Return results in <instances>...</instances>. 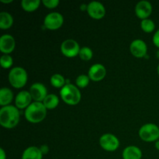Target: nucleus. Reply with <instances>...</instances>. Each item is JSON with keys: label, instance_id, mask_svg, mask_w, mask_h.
<instances>
[{"label": "nucleus", "instance_id": "nucleus-24", "mask_svg": "<svg viewBox=\"0 0 159 159\" xmlns=\"http://www.w3.org/2000/svg\"><path fill=\"white\" fill-rule=\"evenodd\" d=\"M79 56L82 60L87 61L91 60L93 56V52L91 48L89 47H83L80 49Z\"/></svg>", "mask_w": 159, "mask_h": 159}, {"label": "nucleus", "instance_id": "nucleus-29", "mask_svg": "<svg viewBox=\"0 0 159 159\" xmlns=\"http://www.w3.org/2000/svg\"><path fill=\"white\" fill-rule=\"evenodd\" d=\"M40 149L43 155H46V154H48V152H49V148H48V147L47 145H42L41 147L40 148Z\"/></svg>", "mask_w": 159, "mask_h": 159}, {"label": "nucleus", "instance_id": "nucleus-20", "mask_svg": "<svg viewBox=\"0 0 159 159\" xmlns=\"http://www.w3.org/2000/svg\"><path fill=\"white\" fill-rule=\"evenodd\" d=\"M43 103L47 110H53L59 104V99L55 94H48L43 101Z\"/></svg>", "mask_w": 159, "mask_h": 159}, {"label": "nucleus", "instance_id": "nucleus-23", "mask_svg": "<svg viewBox=\"0 0 159 159\" xmlns=\"http://www.w3.org/2000/svg\"><path fill=\"white\" fill-rule=\"evenodd\" d=\"M141 27L144 32L149 34L155 30V24L153 20H150V19H145V20H141Z\"/></svg>", "mask_w": 159, "mask_h": 159}, {"label": "nucleus", "instance_id": "nucleus-21", "mask_svg": "<svg viewBox=\"0 0 159 159\" xmlns=\"http://www.w3.org/2000/svg\"><path fill=\"white\" fill-rule=\"evenodd\" d=\"M41 2L40 0H23L21 6L23 10L26 12H34L40 6Z\"/></svg>", "mask_w": 159, "mask_h": 159}, {"label": "nucleus", "instance_id": "nucleus-30", "mask_svg": "<svg viewBox=\"0 0 159 159\" xmlns=\"http://www.w3.org/2000/svg\"><path fill=\"white\" fill-rule=\"evenodd\" d=\"M0 159H6V154L3 148H0Z\"/></svg>", "mask_w": 159, "mask_h": 159}, {"label": "nucleus", "instance_id": "nucleus-22", "mask_svg": "<svg viewBox=\"0 0 159 159\" xmlns=\"http://www.w3.org/2000/svg\"><path fill=\"white\" fill-rule=\"evenodd\" d=\"M51 83L54 88L57 89H62L65 86V79L63 75L61 74H54L51 77Z\"/></svg>", "mask_w": 159, "mask_h": 159}, {"label": "nucleus", "instance_id": "nucleus-9", "mask_svg": "<svg viewBox=\"0 0 159 159\" xmlns=\"http://www.w3.org/2000/svg\"><path fill=\"white\" fill-rule=\"evenodd\" d=\"M87 12L91 18L94 20H101L106 15L105 6L99 2H91L88 4Z\"/></svg>", "mask_w": 159, "mask_h": 159}, {"label": "nucleus", "instance_id": "nucleus-8", "mask_svg": "<svg viewBox=\"0 0 159 159\" xmlns=\"http://www.w3.org/2000/svg\"><path fill=\"white\" fill-rule=\"evenodd\" d=\"M64 23V17L61 13L53 12L45 16L43 25L45 27L51 30H55L61 27Z\"/></svg>", "mask_w": 159, "mask_h": 159}, {"label": "nucleus", "instance_id": "nucleus-7", "mask_svg": "<svg viewBox=\"0 0 159 159\" xmlns=\"http://www.w3.org/2000/svg\"><path fill=\"white\" fill-rule=\"evenodd\" d=\"M99 144L107 152H115L120 147V141L114 134H105L99 138Z\"/></svg>", "mask_w": 159, "mask_h": 159}, {"label": "nucleus", "instance_id": "nucleus-6", "mask_svg": "<svg viewBox=\"0 0 159 159\" xmlns=\"http://www.w3.org/2000/svg\"><path fill=\"white\" fill-rule=\"evenodd\" d=\"M80 47L79 43L73 39H68L61 44V51L67 57H75L79 54Z\"/></svg>", "mask_w": 159, "mask_h": 159}, {"label": "nucleus", "instance_id": "nucleus-11", "mask_svg": "<svg viewBox=\"0 0 159 159\" xmlns=\"http://www.w3.org/2000/svg\"><path fill=\"white\" fill-rule=\"evenodd\" d=\"M130 51L132 55L138 58H142V57L147 56L148 47L145 42L140 39L133 40L130 43Z\"/></svg>", "mask_w": 159, "mask_h": 159}, {"label": "nucleus", "instance_id": "nucleus-3", "mask_svg": "<svg viewBox=\"0 0 159 159\" xmlns=\"http://www.w3.org/2000/svg\"><path fill=\"white\" fill-rule=\"evenodd\" d=\"M61 97L65 103L71 106L77 105L82 99L80 90L73 84L68 83L60 91Z\"/></svg>", "mask_w": 159, "mask_h": 159}, {"label": "nucleus", "instance_id": "nucleus-27", "mask_svg": "<svg viewBox=\"0 0 159 159\" xmlns=\"http://www.w3.org/2000/svg\"><path fill=\"white\" fill-rule=\"evenodd\" d=\"M42 3L48 9H54L59 5V0H43Z\"/></svg>", "mask_w": 159, "mask_h": 159}, {"label": "nucleus", "instance_id": "nucleus-31", "mask_svg": "<svg viewBox=\"0 0 159 159\" xmlns=\"http://www.w3.org/2000/svg\"><path fill=\"white\" fill-rule=\"evenodd\" d=\"M87 7H88V5L83 4L80 6V9H82V10H85V9L87 10Z\"/></svg>", "mask_w": 159, "mask_h": 159}, {"label": "nucleus", "instance_id": "nucleus-17", "mask_svg": "<svg viewBox=\"0 0 159 159\" xmlns=\"http://www.w3.org/2000/svg\"><path fill=\"white\" fill-rule=\"evenodd\" d=\"M43 155L39 148L36 146H30L23 151L22 159H42Z\"/></svg>", "mask_w": 159, "mask_h": 159}, {"label": "nucleus", "instance_id": "nucleus-34", "mask_svg": "<svg viewBox=\"0 0 159 159\" xmlns=\"http://www.w3.org/2000/svg\"><path fill=\"white\" fill-rule=\"evenodd\" d=\"M156 57H157V58L159 59V49L157 51V52H156Z\"/></svg>", "mask_w": 159, "mask_h": 159}, {"label": "nucleus", "instance_id": "nucleus-16", "mask_svg": "<svg viewBox=\"0 0 159 159\" xmlns=\"http://www.w3.org/2000/svg\"><path fill=\"white\" fill-rule=\"evenodd\" d=\"M123 159H141L142 152L137 146H128L122 152Z\"/></svg>", "mask_w": 159, "mask_h": 159}, {"label": "nucleus", "instance_id": "nucleus-33", "mask_svg": "<svg viewBox=\"0 0 159 159\" xmlns=\"http://www.w3.org/2000/svg\"><path fill=\"white\" fill-rule=\"evenodd\" d=\"M155 148L159 151V140H158L157 141H155Z\"/></svg>", "mask_w": 159, "mask_h": 159}, {"label": "nucleus", "instance_id": "nucleus-4", "mask_svg": "<svg viewBox=\"0 0 159 159\" xmlns=\"http://www.w3.org/2000/svg\"><path fill=\"white\" fill-rule=\"evenodd\" d=\"M28 76L26 71L22 67H15L9 73V82L15 89H21L26 84Z\"/></svg>", "mask_w": 159, "mask_h": 159}, {"label": "nucleus", "instance_id": "nucleus-25", "mask_svg": "<svg viewBox=\"0 0 159 159\" xmlns=\"http://www.w3.org/2000/svg\"><path fill=\"white\" fill-rule=\"evenodd\" d=\"M89 81H90V79L88 75L82 74V75H79L77 78H76L75 83H76V85L78 86V88L84 89L89 84Z\"/></svg>", "mask_w": 159, "mask_h": 159}, {"label": "nucleus", "instance_id": "nucleus-5", "mask_svg": "<svg viewBox=\"0 0 159 159\" xmlns=\"http://www.w3.org/2000/svg\"><path fill=\"white\" fill-rule=\"evenodd\" d=\"M139 137L146 142L157 141L159 139V127L152 123L144 124L140 128Z\"/></svg>", "mask_w": 159, "mask_h": 159}, {"label": "nucleus", "instance_id": "nucleus-35", "mask_svg": "<svg viewBox=\"0 0 159 159\" xmlns=\"http://www.w3.org/2000/svg\"><path fill=\"white\" fill-rule=\"evenodd\" d=\"M157 72H158V75H159V64H158V67H157Z\"/></svg>", "mask_w": 159, "mask_h": 159}, {"label": "nucleus", "instance_id": "nucleus-2", "mask_svg": "<svg viewBox=\"0 0 159 159\" xmlns=\"http://www.w3.org/2000/svg\"><path fill=\"white\" fill-rule=\"evenodd\" d=\"M47 116V108L43 102H34L25 110L26 120L32 124H37L45 119Z\"/></svg>", "mask_w": 159, "mask_h": 159}, {"label": "nucleus", "instance_id": "nucleus-32", "mask_svg": "<svg viewBox=\"0 0 159 159\" xmlns=\"http://www.w3.org/2000/svg\"><path fill=\"white\" fill-rule=\"evenodd\" d=\"M0 1H1V2L6 3V4H7V3L12 2V0H0Z\"/></svg>", "mask_w": 159, "mask_h": 159}, {"label": "nucleus", "instance_id": "nucleus-28", "mask_svg": "<svg viewBox=\"0 0 159 159\" xmlns=\"http://www.w3.org/2000/svg\"><path fill=\"white\" fill-rule=\"evenodd\" d=\"M152 41H153V43L155 44V46H156L157 48H159V29L154 34Z\"/></svg>", "mask_w": 159, "mask_h": 159}, {"label": "nucleus", "instance_id": "nucleus-19", "mask_svg": "<svg viewBox=\"0 0 159 159\" xmlns=\"http://www.w3.org/2000/svg\"><path fill=\"white\" fill-rule=\"evenodd\" d=\"M13 25V17L7 12H0V28L7 30Z\"/></svg>", "mask_w": 159, "mask_h": 159}, {"label": "nucleus", "instance_id": "nucleus-18", "mask_svg": "<svg viewBox=\"0 0 159 159\" xmlns=\"http://www.w3.org/2000/svg\"><path fill=\"white\" fill-rule=\"evenodd\" d=\"M13 99V93L6 87H3L0 90V105L2 107L9 106Z\"/></svg>", "mask_w": 159, "mask_h": 159}, {"label": "nucleus", "instance_id": "nucleus-14", "mask_svg": "<svg viewBox=\"0 0 159 159\" xmlns=\"http://www.w3.org/2000/svg\"><path fill=\"white\" fill-rule=\"evenodd\" d=\"M16 41L14 37L9 34H4L0 37V51L4 54H9L14 51Z\"/></svg>", "mask_w": 159, "mask_h": 159}, {"label": "nucleus", "instance_id": "nucleus-10", "mask_svg": "<svg viewBox=\"0 0 159 159\" xmlns=\"http://www.w3.org/2000/svg\"><path fill=\"white\" fill-rule=\"evenodd\" d=\"M29 92L34 102H43L46 96L48 95L46 86L40 82H36L33 84L30 88Z\"/></svg>", "mask_w": 159, "mask_h": 159}, {"label": "nucleus", "instance_id": "nucleus-12", "mask_svg": "<svg viewBox=\"0 0 159 159\" xmlns=\"http://www.w3.org/2000/svg\"><path fill=\"white\" fill-rule=\"evenodd\" d=\"M107 75V69L105 66L101 64H94L90 67L88 72V76L90 80L93 82H99L104 79Z\"/></svg>", "mask_w": 159, "mask_h": 159}, {"label": "nucleus", "instance_id": "nucleus-13", "mask_svg": "<svg viewBox=\"0 0 159 159\" xmlns=\"http://www.w3.org/2000/svg\"><path fill=\"white\" fill-rule=\"evenodd\" d=\"M152 12V6L148 1L139 2L135 6V14L141 20L148 19Z\"/></svg>", "mask_w": 159, "mask_h": 159}, {"label": "nucleus", "instance_id": "nucleus-15", "mask_svg": "<svg viewBox=\"0 0 159 159\" xmlns=\"http://www.w3.org/2000/svg\"><path fill=\"white\" fill-rule=\"evenodd\" d=\"M32 96L28 91H21L16 95L15 99L16 107L20 110L26 109L32 102Z\"/></svg>", "mask_w": 159, "mask_h": 159}, {"label": "nucleus", "instance_id": "nucleus-26", "mask_svg": "<svg viewBox=\"0 0 159 159\" xmlns=\"http://www.w3.org/2000/svg\"><path fill=\"white\" fill-rule=\"evenodd\" d=\"M0 64L3 68H9L13 64V59L9 54H3L0 58Z\"/></svg>", "mask_w": 159, "mask_h": 159}, {"label": "nucleus", "instance_id": "nucleus-1", "mask_svg": "<svg viewBox=\"0 0 159 159\" xmlns=\"http://www.w3.org/2000/svg\"><path fill=\"white\" fill-rule=\"evenodd\" d=\"M20 118V112L16 107L9 105L0 109V124L4 128L11 129L16 127Z\"/></svg>", "mask_w": 159, "mask_h": 159}]
</instances>
